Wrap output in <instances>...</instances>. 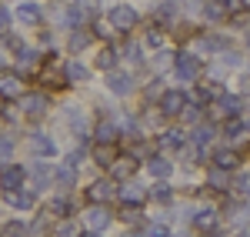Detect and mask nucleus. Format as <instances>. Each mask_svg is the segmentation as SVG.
<instances>
[{
	"label": "nucleus",
	"mask_w": 250,
	"mask_h": 237,
	"mask_svg": "<svg viewBox=\"0 0 250 237\" xmlns=\"http://www.w3.org/2000/svg\"><path fill=\"white\" fill-rule=\"evenodd\" d=\"M173 70H177V77L184 80V84H190V80L200 77V70H204V60L190 54V50H180L177 57H173Z\"/></svg>",
	"instance_id": "1"
},
{
	"label": "nucleus",
	"mask_w": 250,
	"mask_h": 237,
	"mask_svg": "<svg viewBox=\"0 0 250 237\" xmlns=\"http://www.w3.org/2000/svg\"><path fill=\"white\" fill-rule=\"evenodd\" d=\"M187 107H190V100H187V94H184L180 87L160 94V114H164V117H184Z\"/></svg>",
	"instance_id": "2"
},
{
	"label": "nucleus",
	"mask_w": 250,
	"mask_h": 237,
	"mask_svg": "<svg viewBox=\"0 0 250 237\" xmlns=\"http://www.w3.org/2000/svg\"><path fill=\"white\" fill-rule=\"evenodd\" d=\"M110 23H114L120 34H130L137 23H140V17H137L134 7H127V3H117L114 10H110Z\"/></svg>",
	"instance_id": "3"
},
{
	"label": "nucleus",
	"mask_w": 250,
	"mask_h": 237,
	"mask_svg": "<svg viewBox=\"0 0 250 237\" xmlns=\"http://www.w3.org/2000/svg\"><path fill=\"white\" fill-rule=\"evenodd\" d=\"M210 167H220V171H227V174H237V171H240V154H237L233 147H217L210 154Z\"/></svg>",
	"instance_id": "4"
},
{
	"label": "nucleus",
	"mask_w": 250,
	"mask_h": 237,
	"mask_svg": "<svg viewBox=\"0 0 250 237\" xmlns=\"http://www.w3.org/2000/svg\"><path fill=\"white\" fill-rule=\"evenodd\" d=\"M224 94H227V90H224L220 84H213V80H200V84H197V104H217Z\"/></svg>",
	"instance_id": "5"
},
{
	"label": "nucleus",
	"mask_w": 250,
	"mask_h": 237,
	"mask_svg": "<svg viewBox=\"0 0 250 237\" xmlns=\"http://www.w3.org/2000/svg\"><path fill=\"white\" fill-rule=\"evenodd\" d=\"M217 107H220L224 117H244V97L240 94H224L217 100Z\"/></svg>",
	"instance_id": "6"
},
{
	"label": "nucleus",
	"mask_w": 250,
	"mask_h": 237,
	"mask_svg": "<svg viewBox=\"0 0 250 237\" xmlns=\"http://www.w3.org/2000/svg\"><path fill=\"white\" fill-rule=\"evenodd\" d=\"M193 224H197L200 231H213V224H217V211H213V207H207V211H197Z\"/></svg>",
	"instance_id": "7"
},
{
	"label": "nucleus",
	"mask_w": 250,
	"mask_h": 237,
	"mask_svg": "<svg viewBox=\"0 0 250 237\" xmlns=\"http://www.w3.org/2000/svg\"><path fill=\"white\" fill-rule=\"evenodd\" d=\"M160 144H164V147H170V151H180V147L187 144V137H184V130H167V134L160 137Z\"/></svg>",
	"instance_id": "8"
},
{
	"label": "nucleus",
	"mask_w": 250,
	"mask_h": 237,
	"mask_svg": "<svg viewBox=\"0 0 250 237\" xmlns=\"http://www.w3.org/2000/svg\"><path fill=\"white\" fill-rule=\"evenodd\" d=\"M230 191L247 200L250 197V174H237V177H233V184H230Z\"/></svg>",
	"instance_id": "9"
},
{
	"label": "nucleus",
	"mask_w": 250,
	"mask_h": 237,
	"mask_svg": "<svg viewBox=\"0 0 250 237\" xmlns=\"http://www.w3.org/2000/svg\"><path fill=\"white\" fill-rule=\"evenodd\" d=\"M220 7H224V14H244L250 10V0H217Z\"/></svg>",
	"instance_id": "10"
},
{
	"label": "nucleus",
	"mask_w": 250,
	"mask_h": 237,
	"mask_svg": "<svg viewBox=\"0 0 250 237\" xmlns=\"http://www.w3.org/2000/svg\"><path fill=\"white\" fill-rule=\"evenodd\" d=\"M170 171H173V167L164 157H154V160H150V174H154V177H170Z\"/></svg>",
	"instance_id": "11"
},
{
	"label": "nucleus",
	"mask_w": 250,
	"mask_h": 237,
	"mask_svg": "<svg viewBox=\"0 0 250 237\" xmlns=\"http://www.w3.org/2000/svg\"><path fill=\"white\" fill-rule=\"evenodd\" d=\"M154 197L160 200V204H170V200H173V191L167 187V184H157V187H154Z\"/></svg>",
	"instance_id": "12"
},
{
	"label": "nucleus",
	"mask_w": 250,
	"mask_h": 237,
	"mask_svg": "<svg viewBox=\"0 0 250 237\" xmlns=\"http://www.w3.org/2000/svg\"><path fill=\"white\" fill-rule=\"evenodd\" d=\"M90 197H94V200H107V197H110V184H107V180H104V184H94Z\"/></svg>",
	"instance_id": "13"
},
{
	"label": "nucleus",
	"mask_w": 250,
	"mask_h": 237,
	"mask_svg": "<svg viewBox=\"0 0 250 237\" xmlns=\"http://www.w3.org/2000/svg\"><path fill=\"white\" fill-rule=\"evenodd\" d=\"M110 90H117V94H127V90H130V77H110Z\"/></svg>",
	"instance_id": "14"
},
{
	"label": "nucleus",
	"mask_w": 250,
	"mask_h": 237,
	"mask_svg": "<svg viewBox=\"0 0 250 237\" xmlns=\"http://www.w3.org/2000/svg\"><path fill=\"white\" fill-rule=\"evenodd\" d=\"M20 17H23V20H37L40 10H37V7H20Z\"/></svg>",
	"instance_id": "15"
},
{
	"label": "nucleus",
	"mask_w": 250,
	"mask_h": 237,
	"mask_svg": "<svg viewBox=\"0 0 250 237\" xmlns=\"http://www.w3.org/2000/svg\"><path fill=\"white\" fill-rule=\"evenodd\" d=\"M160 40H164L160 30H147V43H150V47H160Z\"/></svg>",
	"instance_id": "16"
},
{
	"label": "nucleus",
	"mask_w": 250,
	"mask_h": 237,
	"mask_svg": "<svg viewBox=\"0 0 250 237\" xmlns=\"http://www.w3.org/2000/svg\"><path fill=\"white\" fill-rule=\"evenodd\" d=\"M100 67H114V50H104V57H97Z\"/></svg>",
	"instance_id": "17"
},
{
	"label": "nucleus",
	"mask_w": 250,
	"mask_h": 237,
	"mask_svg": "<svg viewBox=\"0 0 250 237\" xmlns=\"http://www.w3.org/2000/svg\"><path fill=\"white\" fill-rule=\"evenodd\" d=\"M247 50H250V34H247Z\"/></svg>",
	"instance_id": "18"
},
{
	"label": "nucleus",
	"mask_w": 250,
	"mask_h": 237,
	"mask_svg": "<svg viewBox=\"0 0 250 237\" xmlns=\"http://www.w3.org/2000/svg\"><path fill=\"white\" fill-rule=\"evenodd\" d=\"M247 154H250V140H247Z\"/></svg>",
	"instance_id": "19"
}]
</instances>
